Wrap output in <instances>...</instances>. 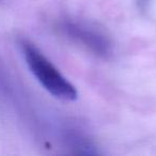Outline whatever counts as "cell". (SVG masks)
<instances>
[{
	"label": "cell",
	"mask_w": 156,
	"mask_h": 156,
	"mask_svg": "<svg viewBox=\"0 0 156 156\" xmlns=\"http://www.w3.org/2000/svg\"><path fill=\"white\" fill-rule=\"evenodd\" d=\"M22 48L27 65L44 89L59 100L75 101L77 98L75 87L33 44L24 41Z\"/></svg>",
	"instance_id": "1"
},
{
	"label": "cell",
	"mask_w": 156,
	"mask_h": 156,
	"mask_svg": "<svg viewBox=\"0 0 156 156\" xmlns=\"http://www.w3.org/2000/svg\"><path fill=\"white\" fill-rule=\"evenodd\" d=\"M69 30L79 40H83L88 46H91L92 48H94L98 52L105 54L108 50L107 41H105L98 33L90 30H86V29L81 28L79 26H75V25L69 26Z\"/></svg>",
	"instance_id": "2"
}]
</instances>
